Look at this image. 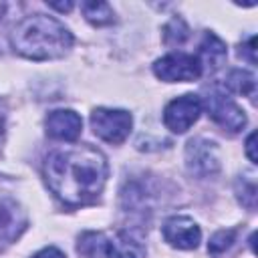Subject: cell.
<instances>
[{"label": "cell", "instance_id": "15", "mask_svg": "<svg viewBox=\"0 0 258 258\" xmlns=\"http://www.w3.org/2000/svg\"><path fill=\"white\" fill-rule=\"evenodd\" d=\"M236 236H238L236 230H220V232H216L210 238V244H208L210 256L212 258H222L224 254H228L232 250V246L236 244Z\"/></svg>", "mask_w": 258, "mask_h": 258}, {"label": "cell", "instance_id": "18", "mask_svg": "<svg viewBox=\"0 0 258 258\" xmlns=\"http://www.w3.org/2000/svg\"><path fill=\"white\" fill-rule=\"evenodd\" d=\"M32 258H67L58 248H54V246H48V248H42L40 252H36Z\"/></svg>", "mask_w": 258, "mask_h": 258}, {"label": "cell", "instance_id": "14", "mask_svg": "<svg viewBox=\"0 0 258 258\" xmlns=\"http://www.w3.org/2000/svg\"><path fill=\"white\" fill-rule=\"evenodd\" d=\"M81 10L85 14V18L95 24V26H105V24H111L115 20V14H113V8L107 4V2H81Z\"/></svg>", "mask_w": 258, "mask_h": 258}, {"label": "cell", "instance_id": "8", "mask_svg": "<svg viewBox=\"0 0 258 258\" xmlns=\"http://www.w3.org/2000/svg\"><path fill=\"white\" fill-rule=\"evenodd\" d=\"M185 165L194 175H200V177L214 175L220 169L216 143L202 137L189 139L185 145Z\"/></svg>", "mask_w": 258, "mask_h": 258}, {"label": "cell", "instance_id": "11", "mask_svg": "<svg viewBox=\"0 0 258 258\" xmlns=\"http://www.w3.org/2000/svg\"><path fill=\"white\" fill-rule=\"evenodd\" d=\"M26 228L24 210L10 198L0 200V242H12Z\"/></svg>", "mask_w": 258, "mask_h": 258}, {"label": "cell", "instance_id": "10", "mask_svg": "<svg viewBox=\"0 0 258 258\" xmlns=\"http://www.w3.org/2000/svg\"><path fill=\"white\" fill-rule=\"evenodd\" d=\"M46 135L56 141H77L83 131V119L71 109H54L44 119Z\"/></svg>", "mask_w": 258, "mask_h": 258}, {"label": "cell", "instance_id": "16", "mask_svg": "<svg viewBox=\"0 0 258 258\" xmlns=\"http://www.w3.org/2000/svg\"><path fill=\"white\" fill-rule=\"evenodd\" d=\"M236 194L242 206H246L248 210L256 208V181L254 177H240L236 181Z\"/></svg>", "mask_w": 258, "mask_h": 258}, {"label": "cell", "instance_id": "1", "mask_svg": "<svg viewBox=\"0 0 258 258\" xmlns=\"http://www.w3.org/2000/svg\"><path fill=\"white\" fill-rule=\"evenodd\" d=\"M42 171L48 189L64 206L79 208L99 200L107 183L109 165L97 147L73 145L50 151Z\"/></svg>", "mask_w": 258, "mask_h": 258}, {"label": "cell", "instance_id": "20", "mask_svg": "<svg viewBox=\"0 0 258 258\" xmlns=\"http://www.w3.org/2000/svg\"><path fill=\"white\" fill-rule=\"evenodd\" d=\"M254 139H256V133H250L248 139H246V155L252 163H256V153H254Z\"/></svg>", "mask_w": 258, "mask_h": 258}, {"label": "cell", "instance_id": "12", "mask_svg": "<svg viewBox=\"0 0 258 258\" xmlns=\"http://www.w3.org/2000/svg\"><path fill=\"white\" fill-rule=\"evenodd\" d=\"M226 44L214 34V32H206L204 34V38H202V42H200V56H198V60H200V64H202V71L206 69L208 73L212 71H218L222 64H224V60H226Z\"/></svg>", "mask_w": 258, "mask_h": 258}, {"label": "cell", "instance_id": "4", "mask_svg": "<svg viewBox=\"0 0 258 258\" xmlns=\"http://www.w3.org/2000/svg\"><path fill=\"white\" fill-rule=\"evenodd\" d=\"M202 105H206L208 115L212 117V121L218 123L224 131H228V133H240L246 127V121L248 119H246L244 111L222 89H218V87L208 89Z\"/></svg>", "mask_w": 258, "mask_h": 258}, {"label": "cell", "instance_id": "5", "mask_svg": "<svg viewBox=\"0 0 258 258\" xmlns=\"http://www.w3.org/2000/svg\"><path fill=\"white\" fill-rule=\"evenodd\" d=\"M133 125V117L131 113L123 111V109H105L99 107L91 113V127L93 133L113 145H119L127 139L129 131Z\"/></svg>", "mask_w": 258, "mask_h": 258}, {"label": "cell", "instance_id": "9", "mask_svg": "<svg viewBox=\"0 0 258 258\" xmlns=\"http://www.w3.org/2000/svg\"><path fill=\"white\" fill-rule=\"evenodd\" d=\"M163 240L179 250H194L202 240L200 226L187 216H173L163 224Z\"/></svg>", "mask_w": 258, "mask_h": 258}, {"label": "cell", "instance_id": "6", "mask_svg": "<svg viewBox=\"0 0 258 258\" xmlns=\"http://www.w3.org/2000/svg\"><path fill=\"white\" fill-rule=\"evenodd\" d=\"M153 73L165 83H185L202 77V64L198 56L187 52H169L155 60Z\"/></svg>", "mask_w": 258, "mask_h": 258}, {"label": "cell", "instance_id": "2", "mask_svg": "<svg viewBox=\"0 0 258 258\" xmlns=\"http://www.w3.org/2000/svg\"><path fill=\"white\" fill-rule=\"evenodd\" d=\"M10 40L14 50L30 60L60 58L73 46V34L69 28L56 18L44 14L22 18L14 26Z\"/></svg>", "mask_w": 258, "mask_h": 258}, {"label": "cell", "instance_id": "7", "mask_svg": "<svg viewBox=\"0 0 258 258\" xmlns=\"http://www.w3.org/2000/svg\"><path fill=\"white\" fill-rule=\"evenodd\" d=\"M202 99L194 93L181 95L167 103L163 111V123L173 133H185L202 113Z\"/></svg>", "mask_w": 258, "mask_h": 258}, {"label": "cell", "instance_id": "22", "mask_svg": "<svg viewBox=\"0 0 258 258\" xmlns=\"http://www.w3.org/2000/svg\"><path fill=\"white\" fill-rule=\"evenodd\" d=\"M4 121H6V107L0 101V143H2V137H4Z\"/></svg>", "mask_w": 258, "mask_h": 258}, {"label": "cell", "instance_id": "21", "mask_svg": "<svg viewBox=\"0 0 258 258\" xmlns=\"http://www.w3.org/2000/svg\"><path fill=\"white\" fill-rule=\"evenodd\" d=\"M48 6L54 10H60V12H69L73 8V2H48Z\"/></svg>", "mask_w": 258, "mask_h": 258}, {"label": "cell", "instance_id": "3", "mask_svg": "<svg viewBox=\"0 0 258 258\" xmlns=\"http://www.w3.org/2000/svg\"><path fill=\"white\" fill-rule=\"evenodd\" d=\"M77 252L85 258H145V246L129 232H83Z\"/></svg>", "mask_w": 258, "mask_h": 258}, {"label": "cell", "instance_id": "13", "mask_svg": "<svg viewBox=\"0 0 258 258\" xmlns=\"http://www.w3.org/2000/svg\"><path fill=\"white\" fill-rule=\"evenodd\" d=\"M226 85H228L230 91L254 99L256 81H254V75H252V73H248V71H244V69H234V71H230V75H228V79H226Z\"/></svg>", "mask_w": 258, "mask_h": 258}, {"label": "cell", "instance_id": "17", "mask_svg": "<svg viewBox=\"0 0 258 258\" xmlns=\"http://www.w3.org/2000/svg\"><path fill=\"white\" fill-rule=\"evenodd\" d=\"M189 36V28L181 18H173L163 28V40L165 44H181Z\"/></svg>", "mask_w": 258, "mask_h": 258}, {"label": "cell", "instance_id": "19", "mask_svg": "<svg viewBox=\"0 0 258 258\" xmlns=\"http://www.w3.org/2000/svg\"><path fill=\"white\" fill-rule=\"evenodd\" d=\"M254 42H256V38H254V36H250V38H248V42H246V44H242V46H240V50H242V48H244V52H246V54H248V60H250V62H252V64H254V62H256V56H254Z\"/></svg>", "mask_w": 258, "mask_h": 258}]
</instances>
